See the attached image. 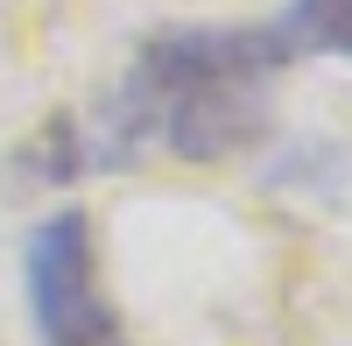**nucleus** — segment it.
I'll return each mask as SVG.
<instances>
[{
  "instance_id": "obj_1",
  "label": "nucleus",
  "mask_w": 352,
  "mask_h": 346,
  "mask_svg": "<svg viewBox=\"0 0 352 346\" xmlns=\"http://www.w3.org/2000/svg\"><path fill=\"white\" fill-rule=\"evenodd\" d=\"M282 21H184L141 43L113 99L99 163H127L134 141H162L184 163H232L268 134V85L289 64Z\"/></svg>"
},
{
  "instance_id": "obj_2",
  "label": "nucleus",
  "mask_w": 352,
  "mask_h": 346,
  "mask_svg": "<svg viewBox=\"0 0 352 346\" xmlns=\"http://www.w3.org/2000/svg\"><path fill=\"white\" fill-rule=\"evenodd\" d=\"M21 283H28V318H36L43 346H127L120 311L99 290V241L85 212L64 205L43 226H28Z\"/></svg>"
},
{
  "instance_id": "obj_3",
  "label": "nucleus",
  "mask_w": 352,
  "mask_h": 346,
  "mask_svg": "<svg viewBox=\"0 0 352 346\" xmlns=\"http://www.w3.org/2000/svg\"><path fill=\"white\" fill-rule=\"evenodd\" d=\"M92 170V134H85L71 113H50V121L21 141V177H36V184H71Z\"/></svg>"
},
{
  "instance_id": "obj_4",
  "label": "nucleus",
  "mask_w": 352,
  "mask_h": 346,
  "mask_svg": "<svg viewBox=\"0 0 352 346\" xmlns=\"http://www.w3.org/2000/svg\"><path fill=\"white\" fill-rule=\"evenodd\" d=\"M282 36H289V50L352 57V0H289Z\"/></svg>"
}]
</instances>
